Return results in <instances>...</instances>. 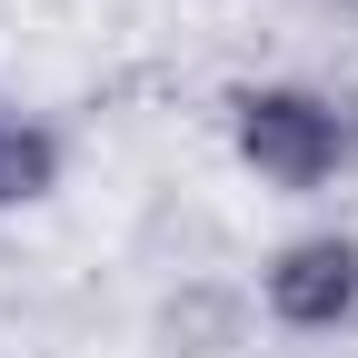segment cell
Wrapping results in <instances>:
<instances>
[{
  "mask_svg": "<svg viewBox=\"0 0 358 358\" xmlns=\"http://www.w3.org/2000/svg\"><path fill=\"white\" fill-rule=\"evenodd\" d=\"M239 120V159L259 169V179H279V189H319V179L338 169V150H348V129H338V110L319 100V90H239L229 100Z\"/></svg>",
  "mask_w": 358,
  "mask_h": 358,
  "instance_id": "1",
  "label": "cell"
},
{
  "mask_svg": "<svg viewBox=\"0 0 358 358\" xmlns=\"http://www.w3.org/2000/svg\"><path fill=\"white\" fill-rule=\"evenodd\" d=\"M268 308H279L289 329H338L358 308V249L348 239H299L279 249V268H268Z\"/></svg>",
  "mask_w": 358,
  "mask_h": 358,
  "instance_id": "2",
  "label": "cell"
},
{
  "mask_svg": "<svg viewBox=\"0 0 358 358\" xmlns=\"http://www.w3.org/2000/svg\"><path fill=\"white\" fill-rule=\"evenodd\" d=\"M50 179H60V140L40 120H20V110H0V209L50 199Z\"/></svg>",
  "mask_w": 358,
  "mask_h": 358,
  "instance_id": "3",
  "label": "cell"
}]
</instances>
